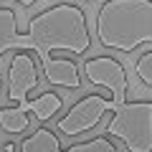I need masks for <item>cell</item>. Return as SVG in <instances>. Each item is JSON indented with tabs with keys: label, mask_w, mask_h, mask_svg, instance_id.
<instances>
[{
	"label": "cell",
	"mask_w": 152,
	"mask_h": 152,
	"mask_svg": "<svg viewBox=\"0 0 152 152\" xmlns=\"http://www.w3.org/2000/svg\"><path fill=\"white\" fill-rule=\"evenodd\" d=\"M134 71H137V76H140V81L152 89V51H145V53L137 58Z\"/></svg>",
	"instance_id": "10"
},
{
	"label": "cell",
	"mask_w": 152,
	"mask_h": 152,
	"mask_svg": "<svg viewBox=\"0 0 152 152\" xmlns=\"http://www.w3.org/2000/svg\"><path fill=\"white\" fill-rule=\"evenodd\" d=\"M20 152H61V142L53 129L38 127L31 137L20 142Z\"/></svg>",
	"instance_id": "8"
},
{
	"label": "cell",
	"mask_w": 152,
	"mask_h": 152,
	"mask_svg": "<svg viewBox=\"0 0 152 152\" xmlns=\"http://www.w3.org/2000/svg\"><path fill=\"white\" fill-rule=\"evenodd\" d=\"M18 5H23V8H31V5H36L38 0H15Z\"/></svg>",
	"instance_id": "11"
},
{
	"label": "cell",
	"mask_w": 152,
	"mask_h": 152,
	"mask_svg": "<svg viewBox=\"0 0 152 152\" xmlns=\"http://www.w3.org/2000/svg\"><path fill=\"white\" fill-rule=\"evenodd\" d=\"M5 152H13V147H10V145H8V147H5Z\"/></svg>",
	"instance_id": "12"
},
{
	"label": "cell",
	"mask_w": 152,
	"mask_h": 152,
	"mask_svg": "<svg viewBox=\"0 0 152 152\" xmlns=\"http://www.w3.org/2000/svg\"><path fill=\"white\" fill-rule=\"evenodd\" d=\"M0 86H3V79H0Z\"/></svg>",
	"instance_id": "13"
},
{
	"label": "cell",
	"mask_w": 152,
	"mask_h": 152,
	"mask_svg": "<svg viewBox=\"0 0 152 152\" xmlns=\"http://www.w3.org/2000/svg\"><path fill=\"white\" fill-rule=\"evenodd\" d=\"M96 38L119 53L152 43V0H104L96 10Z\"/></svg>",
	"instance_id": "2"
},
{
	"label": "cell",
	"mask_w": 152,
	"mask_h": 152,
	"mask_svg": "<svg viewBox=\"0 0 152 152\" xmlns=\"http://www.w3.org/2000/svg\"><path fill=\"white\" fill-rule=\"evenodd\" d=\"M112 109H114L112 99H104V96H99V94H89L81 102H76L74 107L69 109L66 117H61V119L56 122V129L64 132L66 137L84 134V132L94 129V127L102 122L104 112H112Z\"/></svg>",
	"instance_id": "4"
},
{
	"label": "cell",
	"mask_w": 152,
	"mask_h": 152,
	"mask_svg": "<svg viewBox=\"0 0 152 152\" xmlns=\"http://www.w3.org/2000/svg\"><path fill=\"white\" fill-rule=\"evenodd\" d=\"M61 107H64V102H61L58 94H56V91H46V94H41V96H36V99H28V102L18 104L15 109L20 114L33 112L38 122H48V119L56 117V112H58Z\"/></svg>",
	"instance_id": "7"
},
{
	"label": "cell",
	"mask_w": 152,
	"mask_h": 152,
	"mask_svg": "<svg viewBox=\"0 0 152 152\" xmlns=\"http://www.w3.org/2000/svg\"><path fill=\"white\" fill-rule=\"evenodd\" d=\"M81 71L86 74V79L94 86H102V89H107V91H112V102L114 104L127 102V89H129V84H127V71L117 58H112V56L89 58Z\"/></svg>",
	"instance_id": "5"
},
{
	"label": "cell",
	"mask_w": 152,
	"mask_h": 152,
	"mask_svg": "<svg viewBox=\"0 0 152 152\" xmlns=\"http://www.w3.org/2000/svg\"><path fill=\"white\" fill-rule=\"evenodd\" d=\"M107 134L127 145V152H152V102L114 104Z\"/></svg>",
	"instance_id": "3"
},
{
	"label": "cell",
	"mask_w": 152,
	"mask_h": 152,
	"mask_svg": "<svg viewBox=\"0 0 152 152\" xmlns=\"http://www.w3.org/2000/svg\"><path fill=\"white\" fill-rule=\"evenodd\" d=\"M38 66L31 58V53L18 51L8 64V99L10 102H28V91L38 86Z\"/></svg>",
	"instance_id": "6"
},
{
	"label": "cell",
	"mask_w": 152,
	"mask_h": 152,
	"mask_svg": "<svg viewBox=\"0 0 152 152\" xmlns=\"http://www.w3.org/2000/svg\"><path fill=\"white\" fill-rule=\"evenodd\" d=\"M0 127L8 134H20V132H26L31 127V119H28V114H20L18 109L3 107L0 109Z\"/></svg>",
	"instance_id": "9"
},
{
	"label": "cell",
	"mask_w": 152,
	"mask_h": 152,
	"mask_svg": "<svg viewBox=\"0 0 152 152\" xmlns=\"http://www.w3.org/2000/svg\"><path fill=\"white\" fill-rule=\"evenodd\" d=\"M91 46L84 8L71 3H56L36 13L28 20V33H18V15L13 8H0V56L8 51H36L41 69L46 71L51 86L79 89L81 74L79 66L69 58H53L51 51H69L81 56Z\"/></svg>",
	"instance_id": "1"
}]
</instances>
